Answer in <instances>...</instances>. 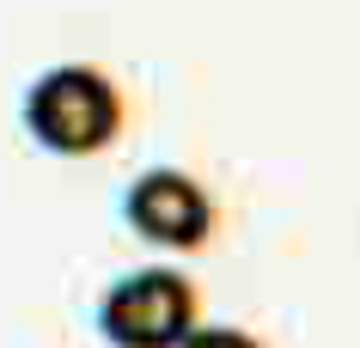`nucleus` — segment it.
<instances>
[{"instance_id":"obj_1","label":"nucleus","mask_w":360,"mask_h":348,"mask_svg":"<svg viewBox=\"0 0 360 348\" xmlns=\"http://www.w3.org/2000/svg\"><path fill=\"white\" fill-rule=\"evenodd\" d=\"M25 135L37 141L43 153L56 159H86L104 153L122 122H129V98L104 67L92 61H61V67H43L31 86H25Z\"/></svg>"},{"instance_id":"obj_2","label":"nucleus","mask_w":360,"mask_h":348,"mask_svg":"<svg viewBox=\"0 0 360 348\" xmlns=\"http://www.w3.org/2000/svg\"><path fill=\"white\" fill-rule=\"evenodd\" d=\"M195 281L177 269H134L104 288L98 299V336L110 348H177L195 330Z\"/></svg>"},{"instance_id":"obj_3","label":"nucleus","mask_w":360,"mask_h":348,"mask_svg":"<svg viewBox=\"0 0 360 348\" xmlns=\"http://www.w3.org/2000/svg\"><path fill=\"white\" fill-rule=\"evenodd\" d=\"M122 220L147 245H159V251H195V245L214 238V220L220 214H214V195L190 172L159 165V172H141L122 190Z\"/></svg>"},{"instance_id":"obj_4","label":"nucleus","mask_w":360,"mask_h":348,"mask_svg":"<svg viewBox=\"0 0 360 348\" xmlns=\"http://www.w3.org/2000/svg\"><path fill=\"white\" fill-rule=\"evenodd\" d=\"M177 348H263V342L250 330H238V324H195Z\"/></svg>"}]
</instances>
